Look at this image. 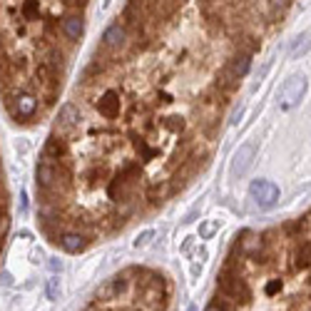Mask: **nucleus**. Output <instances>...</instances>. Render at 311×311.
<instances>
[{
    "instance_id": "f257e3e1",
    "label": "nucleus",
    "mask_w": 311,
    "mask_h": 311,
    "mask_svg": "<svg viewBox=\"0 0 311 311\" xmlns=\"http://www.w3.org/2000/svg\"><path fill=\"white\" fill-rule=\"evenodd\" d=\"M219 289L226 296L237 299V301H249V296H252V291H249L247 282L242 279V274H239L237 269H231V266H226L222 274H219Z\"/></svg>"
},
{
    "instance_id": "f03ea898",
    "label": "nucleus",
    "mask_w": 311,
    "mask_h": 311,
    "mask_svg": "<svg viewBox=\"0 0 311 311\" xmlns=\"http://www.w3.org/2000/svg\"><path fill=\"white\" fill-rule=\"evenodd\" d=\"M249 194H252V199L261 209H269V207H274L277 199H279V187L274 182H269V179H256V182H252Z\"/></svg>"
},
{
    "instance_id": "7ed1b4c3",
    "label": "nucleus",
    "mask_w": 311,
    "mask_h": 311,
    "mask_svg": "<svg viewBox=\"0 0 311 311\" xmlns=\"http://www.w3.org/2000/svg\"><path fill=\"white\" fill-rule=\"evenodd\" d=\"M304 90H306L304 77H289V80L284 83V87H282V92H279V107L282 110H291L301 100Z\"/></svg>"
},
{
    "instance_id": "20e7f679",
    "label": "nucleus",
    "mask_w": 311,
    "mask_h": 311,
    "mask_svg": "<svg viewBox=\"0 0 311 311\" xmlns=\"http://www.w3.org/2000/svg\"><path fill=\"white\" fill-rule=\"evenodd\" d=\"M97 110L102 117L107 120H114L122 110V100H120V92L117 90H105L100 97H97Z\"/></svg>"
},
{
    "instance_id": "39448f33",
    "label": "nucleus",
    "mask_w": 311,
    "mask_h": 311,
    "mask_svg": "<svg viewBox=\"0 0 311 311\" xmlns=\"http://www.w3.org/2000/svg\"><path fill=\"white\" fill-rule=\"evenodd\" d=\"M254 157H256V147H254L252 142L242 144V147L237 149V154H234V162H231V172H234L237 177L247 174L249 167H252V162H254Z\"/></svg>"
},
{
    "instance_id": "423d86ee",
    "label": "nucleus",
    "mask_w": 311,
    "mask_h": 311,
    "mask_svg": "<svg viewBox=\"0 0 311 311\" xmlns=\"http://www.w3.org/2000/svg\"><path fill=\"white\" fill-rule=\"evenodd\" d=\"M10 110H13V114H15L18 120H30L32 114H35V110H37V97L30 95V92H23V95H18L13 100Z\"/></svg>"
},
{
    "instance_id": "0eeeda50",
    "label": "nucleus",
    "mask_w": 311,
    "mask_h": 311,
    "mask_svg": "<svg viewBox=\"0 0 311 311\" xmlns=\"http://www.w3.org/2000/svg\"><path fill=\"white\" fill-rule=\"evenodd\" d=\"M57 242H60L62 249L70 252V254H77V252H83V249L87 247V239H85V234H80V231H65V234H62Z\"/></svg>"
},
{
    "instance_id": "6e6552de",
    "label": "nucleus",
    "mask_w": 311,
    "mask_h": 311,
    "mask_svg": "<svg viewBox=\"0 0 311 311\" xmlns=\"http://www.w3.org/2000/svg\"><path fill=\"white\" fill-rule=\"evenodd\" d=\"M45 296H48L50 301H55V299L60 296V279H57V277L48 279V284H45Z\"/></svg>"
},
{
    "instance_id": "1a4fd4ad",
    "label": "nucleus",
    "mask_w": 311,
    "mask_h": 311,
    "mask_svg": "<svg viewBox=\"0 0 311 311\" xmlns=\"http://www.w3.org/2000/svg\"><path fill=\"white\" fill-rule=\"evenodd\" d=\"M217 229H219V222H214V219H212V222H204V224L199 226V239H209Z\"/></svg>"
},
{
    "instance_id": "9d476101",
    "label": "nucleus",
    "mask_w": 311,
    "mask_h": 311,
    "mask_svg": "<svg viewBox=\"0 0 311 311\" xmlns=\"http://www.w3.org/2000/svg\"><path fill=\"white\" fill-rule=\"evenodd\" d=\"M264 291H266L269 296H274V294H279V291H282V282H279V279H271V282H266Z\"/></svg>"
},
{
    "instance_id": "9b49d317",
    "label": "nucleus",
    "mask_w": 311,
    "mask_h": 311,
    "mask_svg": "<svg viewBox=\"0 0 311 311\" xmlns=\"http://www.w3.org/2000/svg\"><path fill=\"white\" fill-rule=\"evenodd\" d=\"M8 226H10V219H8V214H5V212H0V242L5 239V234H8Z\"/></svg>"
},
{
    "instance_id": "f8f14e48",
    "label": "nucleus",
    "mask_w": 311,
    "mask_h": 311,
    "mask_svg": "<svg viewBox=\"0 0 311 311\" xmlns=\"http://www.w3.org/2000/svg\"><path fill=\"white\" fill-rule=\"evenodd\" d=\"M306 48H309V37H306V35H304V37H301V45H299V43H296V45H294V48H291V57H296V55H301V53H304V50H306Z\"/></svg>"
},
{
    "instance_id": "ddd939ff",
    "label": "nucleus",
    "mask_w": 311,
    "mask_h": 311,
    "mask_svg": "<svg viewBox=\"0 0 311 311\" xmlns=\"http://www.w3.org/2000/svg\"><path fill=\"white\" fill-rule=\"evenodd\" d=\"M152 237H154V231H144V234H142V237H140V239L135 242V247H137V249H140V247H147Z\"/></svg>"
},
{
    "instance_id": "4468645a",
    "label": "nucleus",
    "mask_w": 311,
    "mask_h": 311,
    "mask_svg": "<svg viewBox=\"0 0 311 311\" xmlns=\"http://www.w3.org/2000/svg\"><path fill=\"white\" fill-rule=\"evenodd\" d=\"M50 269H53V271H57V269H62V264H60L57 259H53V261H50Z\"/></svg>"
},
{
    "instance_id": "2eb2a0df",
    "label": "nucleus",
    "mask_w": 311,
    "mask_h": 311,
    "mask_svg": "<svg viewBox=\"0 0 311 311\" xmlns=\"http://www.w3.org/2000/svg\"><path fill=\"white\" fill-rule=\"evenodd\" d=\"M3 284H5V286H8V284H13V279H10L8 271H3Z\"/></svg>"
},
{
    "instance_id": "dca6fc26",
    "label": "nucleus",
    "mask_w": 311,
    "mask_h": 311,
    "mask_svg": "<svg viewBox=\"0 0 311 311\" xmlns=\"http://www.w3.org/2000/svg\"><path fill=\"white\" fill-rule=\"evenodd\" d=\"M207 311H224V309H222V306H217V304H212V306H209Z\"/></svg>"
},
{
    "instance_id": "f3484780",
    "label": "nucleus",
    "mask_w": 311,
    "mask_h": 311,
    "mask_svg": "<svg viewBox=\"0 0 311 311\" xmlns=\"http://www.w3.org/2000/svg\"><path fill=\"white\" fill-rule=\"evenodd\" d=\"M187 311H197V309H194V306H189V309H187Z\"/></svg>"
}]
</instances>
